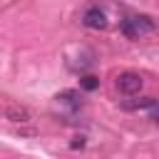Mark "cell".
<instances>
[{
    "label": "cell",
    "instance_id": "obj_1",
    "mask_svg": "<svg viewBox=\"0 0 159 159\" xmlns=\"http://www.w3.org/2000/svg\"><path fill=\"white\" fill-rule=\"evenodd\" d=\"M119 30H122L124 37L137 40V37H142V35L154 32V30H157V22H154L149 15H132V17H124V20L119 22Z\"/></svg>",
    "mask_w": 159,
    "mask_h": 159
},
{
    "label": "cell",
    "instance_id": "obj_2",
    "mask_svg": "<svg viewBox=\"0 0 159 159\" xmlns=\"http://www.w3.org/2000/svg\"><path fill=\"white\" fill-rule=\"evenodd\" d=\"M142 87H144V80H142V75H137V72H122V75L117 77V89H119L122 94H139Z\"/></svg>",
    "mask_w": 159,
    "mask_h": 159
},
{
    "label": "cell",
    "instance_id": "obj_3",
    "mask_svg": "<svg viewBox=\"0 0 159 159\" xmlns=\"http://www.w3.org/2000/svg\"><path fill=\"white\" fill-rule=\"evenodd\" d=\"M82 25L84 27H89V30H107V15H104V10H99V7H89L84 15H82Z\"/></svg>",
    "mask_w": 159,
    "mask_h": 159
},
{
    "label": "cell",
    "instance_id": "obj_4",
    "mask_svg": "<svg viewBox=\"0 0 159 159\" xmlns=\"http://www.w3.org/2000/svg\"><path fill=\"white\" fill-rule=\"evenodd\" d=\"M5 119H10L12 124H25L30 122V109L22 104H7L5 107Z\"/></svg>",
    "mask_w": 159,
    "mask_h": 159
},
{
    "label": "cell",
    "instance_id": "obj_5",
    "mask_svg": "<svg viewBox=\"0 0 159 159\" xmlns=\"http://www.w3.org/2000/svg\"><path fill=\"white\" fill-rule=\"evenodd\" d=\"M55 99H57L60 104L70 107V109H80V107H82V97H80V92H77V89H62Z\"/></svg>",
    "mask_w": 159,
    "mask_h": 159
},
{
    "label": "cell",
    "instance_id": "obj_6",
    "mask_svg": "<svg viewBox=\"0 0 159 159\" xmlns=\"http://www.w3.org/2000/svg\"><path fill=\"white\" fill-rule=\"evenodd\" d=\"M80 87H82L84 92H94V89L99 87V80H97L94 75H82V77H80Z\"/></svg>",
    "mask_w": 159,
    "mask_h": 159
},
{
    "label": "cell",
    "instance_id": "obj_7",
    "mask_svg": "<svg viewBox=\"0 0 159 159\" xmlns=\"http://www.w3.org/2000/svg\"><path fill=\"white\" fill-rule=\"evenodd\" d=\"M84 144H87V139L80 134V137H75V139L70 142V149H84Z\"/></svg>",
    "mask_w": 159,
    "mask_h": 159
}]
</instances>
